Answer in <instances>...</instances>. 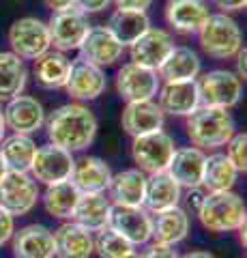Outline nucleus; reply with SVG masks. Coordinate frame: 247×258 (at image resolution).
Masks as SVG:
<instances>
[{"mask_svg":"<svg viewBox=\"0 0 247 258\" xmlns=\"http://www.w3.org/2000/svg\"><path fill=\"white\" fill-rule=\"evenodd\" d=\"M28 82V69L13 52H0V103L24 93Z\"/></svg>","mask_w":247,"mask_h":258,"instance_id":"obj_34","label":"nucleus"},{"mask_svg":"<svg viewBox=\"0 0 247 258\" xmlns=\"http://www.w3.org/2000/svg\"><path fill=\"white\" fill-rule=\"evenodd\" d=\"M121 258H140V254H138V252H135V249H133V252L125 254V256H121Z\"/></svg>","mask_w":247,"mask_h":258,"instance_id":"obj_47","label":"nucleus"},{"mask_svg":"<svg viewBox=\"0 0 247 258\" xmlns=\"http://www.w3.org/2000/svg\"><path fill=\"white\" fill-rule=\"evenodd\" d=\"M157 106L163 114L170 116H189L200 106V95H198L196 80L187 82H161L157 91Z\"/></svg>","mask_w":247,"mask_h":258,"instance_id":"obj_21","label":"nucleus"},{"mask_svg":"<svg viewBox=\"0 0 247 258\" xmlns=\"http://www.w3.org/2000/svg\"><path fill=\"white\" fill-rule=\"evenodd\" d=\"M7 172H9V170H7V166H5V161H3V155H0V181L5 179Z\"/></svg>","mask_w":247,"mask_h":258,"instance_id":"obj_46","label":"nucleus"},{"mask_svg":"<svg viewBox=\"0 0 247 258\" xmlns=\"http://www.w3.org/2000/svg\"><path fill=\"white\" fill-rule=\"evenodd\" d=\"M37 153V142L33 136H22V134H11L5 136L0 142V155L9 172H28L33 166Z\"/></svg>","mask_w":247,"mask_h":258,"instance_id":"obj_32","label":"nucleus"},{"mask_svg":"<svg viewBox=\"0 0 247 258\" xmlns=\"http://www.w3.org/2000/svg\"><path fill=\"white\" fill-rule=\"evenodd\" d=\"M54 235V258H91L95 254V235L75 222H62Z\"/></svg>","mask_w":247,"mask_h":258,"instance_id":"obj_23","label":"nucleus"},{"mask_svg":"<svg viewBox=\"0 0 247 258\" xmlns=\"http://www.w3.org/2000/svg\"><path fill=\"white\" fill-rule=\"evenodd\" d=\"M112 174V168L103 159L84 155L73 161V170H71L69 181L75 185L79 194H106Z\"/></svg>","mask_w":247,"mask_h":258,"instance_id":"obj_24","label":"nucleus"},{"mask_svg":"<svg viewBox=\"0 0 247 258\" xmlns=\"http://www.w3.org/2000/svg\"><path fill=\"white\" fill-rule=\"evenodd\" d=\"M146 174L138 168H127L112 174L108 185V200L118 207H142L144 203Z\"/></svg>","mask_w":247,"mask_h":258,"instance_id":"obj_27","label":"nucleus"},{"mask_svg":"<svg viewBox=\"0 0 247 258\" xmlns=\"http://www.w3.org/2000/svg\"><path fill=\"white\" fill-rule=\"evenodd\" d=\"M133 245L125 241L121 235H116L112 228H103L95 232V254L99 258H121L125 254L133 252Z\"/></svg>","mask_w":247,"mask_h":258,"instance_id":"obj_35","label":"nucleus"},{"mask_svg":"<svg viewBox=\"0 0 247 258\" xmlns=\"http://www.w3.org/2000/svg\"><path fill=\"white\" fill-rule=\"evenodd\" d=\"M196 215L209 232H236L245 226V200L236 191H204Z\"/></svg>","mask_w":247,"mask_h":258,"instance_id":"obj_3","label":"nucleus"},{"mask_svg":"<svg viewBox=\"0 0 247 258\" xmlns=\"http://www.w3.org/2000/svg\"><path fill=\"white\" fill-rule=\"evenodd\" d=\"M238 172L224 153H211L204 159L202 189L204 191H230L238 181Z\"/></svg>","mask_w":247,"mask_h":258,"instance_id":"obj_33","label":"nucleus"},{"mask_svg":"<svg viewBox=\"0 0 247 258\" xmlns=\"http://www.w3.org/2000/svg\"><path fill=\"white\" fill-rule=\"evenodd\" d=\"M43 203L45 213L54 220L67 222L73 215V209L79 200V191L71 181H60L54 185H45V191L39 198Z\"/></svg>","mask_w":247,"mask_h":258,"instance_id":"obj_31","label":"nucleus"},{"mask_svg":"<svg viewBox=\"0 0 247 258\" xmlns=\"http://www.w3.org/2000/svg\"><path fill=\"white\" fill-rule=\"evenodd\" d=\"M140 258H181L179 252L170 245H159V243H146V249L140 254Z\"/></svg>","mask_w":247,"mask_h":258,"instance_id":"obj_38","label":"nucleus"},{"mask_svg":"<svg viewBox=\"0 0 247 258\" xmlns=\"http://www.w3.org/2000/svg\"><path fill=\"white\" fill-rule=\"evenodd\" d=\"M181 200H183V187L168 172L146 174L144 203H142V207H144L148 213L172 209V207L181 205Z\"/></svg>","mask_w":247,"mask_h":258,"instance_id":"obj_28","label":"nucleus"},{"mask_svg":"<svg viewBox=\"0 0 247 258\" xmlns=\"http://www.w3.org/2000/svg\"><path fill=\"white\" fill-rule=\"evenodd\" d=\"M41 189L28 172H7L0 181V207L13 217H24L39 205Z\"/></svg>","mask_w":247,"mask_h":258,"instance_id":"obj_8","label":"nucleus"},{"mask_svg":"<svg viewBox=\"0 0 247 258\" xmlns=\"http://www.w3.org/2000/svg\"><path fill=\"white\" fill-rule=\"evenodd\" d=\"M45 24H47V32H50V45L62 54L79 50L84 37L89 35V30H91L89 15L77 11L75 7L73 9H67V11L52 13V18Z\"/></svg>","mask_w":247,"mask_h":258,"instance_id":"obj_9","label":"nucleus"},{"mask_svg":"<svg viewBox=\"0 0 247 258\" xmlns=\"http://www.w3.org/2000/svg\"><path fill=\"white\" fill-rule=\"evenodd\" d=\"M116 9H131V11H146L153 0H112Z\"/></svg>","mask_w":247,"mask_h":258,"instance_id":"obj_41","label":"nucleus"},{"mask_svg":"<svg viewBox=\"0 0 247 258\" xmlns=\"http://www.w3.org/2000/svg\"><path fill=\"white\" fill-rule=\"evenodd\" d=\"M7 136V123H5V112H3V106H0V142L5 140Z\"/></svg>","mask_w":247,"mask_h":258,"instance_id":"obj_45","label":"nucleus"},{"mask_svg":"<svg viewBox=\"0 0 247 258\" xmlns=\"http://www.w3.org/2000/svg\"><path fill=\"white\" fill-rule=\"evenodd\" d=\"M43 5L50 9L52 13L56 11H67V9H73V0H43Z\"/></svg>","mask_w":247,"mask_h":258,"instance_id":"obj_42","label":"nucleus"},{"mask_svg":"<svg viewBox=\"0 0 247 258\" xmlns=\"http://www.w3.org/2000/svg\"><path fill=\"white\" fill-rule=\"evenodd\" d=\"M181 258H215V256L211 252H204V249H191V252H187Z\"/></svg>","mask_w":247,"mask_h":258,"instance_id":"obj_44","label":"nucleus"},{"mask_svg":"<svg viewBox=\"0 0 247 258\" xmlns=\"http://www.w3.org/2000/svg\"><path fill=\"white\" fill-rule=\"evenodd\" d=\"M110 211H112V203L108 200L106 194H79L71 222H75L77 226L95 235V232L108 228Z\"/></svg>","mask_w":247,"mask_h":258,"instance_id":"obj_29","label":"nucleus"},{"mask_svg":"<svg viewBox=\"0 0 247 258\" xmlns=\"http://www.w3.org/2000/svg\"><path fill=\"white\" fill-rule=\"evenodd\" d=\"M43 127L50 144L69 153H82L97 138L99 120L89 106L69 101L50 112V116H45Z\"/></svg>","mask_w":247,"mask_h":258,"instance_id":"obj_1","label":"nucleus"},{"mask_svg":"<svg viewBox=\"0 0 247 258\" xmlns=\"http://www.w3.org/2000/svg\"><path fill=\"white\" fill-rule=\"evenodd\" d=\"M73 161H75L73 153L47 142L43 147H37L28 174L39 185H54L60 181H69L71 170H73Z\"/></svg>","mask_w":247,"mask_h":258,"instance_id":"obj_11","label":"nucleus"},{"mask_svg":"<svg viewBox=\"0 0 247 258\" xmlns=\"http://www.w3.org/2000/svg\"><path fill=\"white\" fill-rule=\"evenodd\" d=\"M9 47L22 60H35L47 50L50 45V32L47 24L39 18H20L9 26Z\"/></svg>","mask_w":247,"mask_h":258,"instance_id":"obj_7","label":"nucleus"},{"mask_svg":"<svg viewBox=\"0 0 247 258\" xmlns=\"http://www.w3.org/2000/svg\"><path fill=\"white\" fill-rule=\"evenodd\" d=\"M106 28L123 47H129L142 32H146L150 28V20L146 11L114 9L106 22Z\"/></svg>","mask_w":247,"mask_h":258,"instance_id":"obj_30","label":"nucleus"},{"mask_svg":"<svg viewBox=\"0 0 247 258\" xmlns=\"http://www.w3.org/2000/svg\"><path fill=\"white\" fill-rule=\"evenodd\" d=\"M112 5V0H73V7L77 11H82L84 15H93V13H101Z\"/></svg>","mask_w":247,"mask_h":258,"instance_id":"obj_39","label":"nucleus"},{"mask_svg":"<svg viewBox=\"0 0 247 258\" xmlns=\"http://www.w3.org/2000/svg\"><path fill=\"white\" fill-rule=\"evenodd\" d=\"M108 228L129 241L133 247L150 243V213L144 207H118L112 205Z\"/></svg>","mask_w":247,"mask_h":258,"instance_id":"obj_14","label":"nucleus"},{"mask_svg":"<svg viewBox=\"0 0 247 258\" xmlns=\"http://www.w3.org/2000/svg\"><path fill=\"white\" fill-rule=\"evenodd\" d=\"M236 132L234 118L230 110L198 106L189 116H185V134L191 147L202 151H217Z\"/></svg>","mask_w":247,"mask_h":258,"instance_id":"obj_2","label":"nucleus"},{"mask_svg":"<svg viewBox=\"0 0 247 258\" xmlns=\"http://www.w3.org/2000/svg\"><path fill=\"white\" fill-rule=\"evenodd\" d=\"M13 232H15V217L0 207V247L9 243Z\"/></svg>","mask_w":247,"mask_h":258,"instance_id":"obj_37","label":"nucleus"},{"mask_svg":"<svg viewBox=\"0 0 247 258\" xmlns=\"http://www.w3.org/2000/svg\"><path fill=\"white\" fill-rule=\"evenodd\" d=\"M189 235V213L181 205L150 213V243L179 245Z\"/></svg>","mask_w":247,"mask_h":258,"instance_id":"obj_18","label":"nucleus"},{"mask_svg":"<svg viewBox=\"0 0 247 258\" xmlns=\"http://www.w3.org/2000/svg\"><path fill=\"white\" fill-rule=\"evenodd\" d=\"M159 86H161V80H159L157 71L135 62H125L116 71V78H114L116 95L125 103L155 99Z\"/></svg>","mask_w":247,"mask_h":258,"instance_id":"obj_10","label":"nucleus"},{"mask_svg":"<svg viewBox=\"0 0 247 258\" xmlns=\"http://www.w3.org/2000/svg\"><path fill=\"white\" fill-rule=\"evenodd\" d=\"M106 88H108V78L103 69L86 62L84 58L71 60V71L65 84V93L73 101L77 103L95 101L106 93Z\"/></svg>","mask_w":247,"mask_h":258,"instance_id":"obj_12","label":"nucleus"},{"mask_svg":"<svg viewBox=\"0 0 247 258\" xmlns=\"http://www.w3.org/2000/svg\"><path fill=\"white\" fill-rule=\"evenodd\" d=\"M163 123H166V114L157 106L155 99L125 103V108L121 112V125L125 129V134L131 136V138L161 132Z\"/></svg>","mask_w":247,"mask_h":258,"instance_id":"obj_17","label":"nucleus"},{"mask_svg":"<svg viewBox=\"0 0 247 258\" xmlns=\"http://www.w3.org/2000/svg\"><path fill=\"white\" fill-rule=\"evenodd\" d=\"M211 5L215 9H219V13H238L247 7V0H211Z\"/></svg>","mask_w":247,"mask_h":258,"instance_id":"obj_40","label":"nucleus"},{"mask_svg":"<svg viewBox=\"0 0 247 258\" xmlns=\"http://www.w3.org/2000/svg\"><path fill=\"white\" fill-rule=\"evenodd\" d=\"M166 22L174 32L181 35H198V30L209 20V3L206 0H168L166 3Z\"/></svg>","mask_w":247,"mask_h":258,"instance_id":"obj_20","label":"nucleus"},{"mask_svg":"<svg viewBox=\"0 0 247 258\" xmlns=\"http://www.w3.org/2000/svg\"><path fill=\"white\" fill-rule=\"evenodd\" d=\"M204 159H206V153L202 149H196V147L174 149V155L170 159L168 168H166V172H168L183 189H200Z\"/></svg>","mask_w":247,"mask_h":258,"instance_id":"obj_22","label":"nucleus"},{"mask_svg":"<svg viewBox=\"0 0 247 258\" xmlns=\"http://www.w3.org/2000/svg\"><path fill=\"white\" fill-rule=\"evenodd\" d=\"M5 123L7 129L13 134L33 136L45 125V110L43 103L33 95H18L13 99L5 101Z\"/></svg>","mask_w":247,"mask_h":258,"instance_id":"obj_13","label":"nucleus"},{"mask_svg":"<svg viewBox=\"0 0 247 258\" xmlns=\"http://www.w3.org/2000/svg\"><path fill=\"white\" fill-rule=\"evenodd\" d=\"M172 47H174V39L168 30L150 26L129 45V56H131V62L157 71Z\"/></svg>","mask_w":247,"mask_h":258,"instance_id":"obj_15","label":"nucleus"},{"mask_svg":"<svg viewBox=\"0 0 247 258\" xmlns=\"http://www.w3.org/2000/svg\"><path fill=\"white\" fill-rule=\"evenodd\" d=\"M13 258H54V235L43 224H26L11 237Z\"/></svg>","mask_w":247,"mask_h":258,"instance_id":"obj_19","label":"nucleus"},{"mask_svg":"<svg viewBox=\"0 0 247 258\" xmlns=\"http://www.w3.org/2000/svg\"><path fill=\"white\" fill-rule=\"evenodd\" d=\"M198 43L209 58L230 60L243 47V32L232 15L211 13L204 26L198 30Z\"/></svg>","mask_w":247,"mask_h":258,"instance_id":"obj_4","label":"nucleus"},{"mask_svg":"<svg viewBox=\"0 0 247 258\" xmlns=\"http://www.w3.org/2000/svg\"><path fill=\"white\" fill-rule=\"evenodd\" d=\"M234 60H236V71L234 74L238 76L245 82V78H247V71H245V60H247V50H245V45L238 50V54L234 56Z\"/></svg>","mask_w":247,"mask_h":258,"instance_id":"obj_43","label":"nucleus"},{"mask_svg":"<svg viewBox=\"0 0 247 258\" xmlns=\"http://www.w3.org/2000/svg\"><path fill=\"white\" fill-rule=\"evenodd\" d=\"M196 86L200 95V106L230 110L238 106L243 97V80L228 69H213L200 74L196 78Z\"/></svg>","mask_w":247,"mask_h":258,"instance_id":"obj_5","label":"nucleus"},{"mask_svg":"<svg viewBox=\"0 0 247 258\" xmlns=\"http://www.w3.org/2000/svg\"><path fill=\"white\" fill-rule=\"evenodd\" d=\"M79 58L95 64L99 69H108L121 60L125 47L110 35L106 26H91L89 35L84 37L82 45H79Z\"/></svg>","mask_w":247,"mask_h":258,"instance_id":"obj_16","label":"nucleus"},{"mask_svg":"<svg viewBox=\"0 0 247 258\" xmlns=\"http://www.w3.org/2000/svg\"><path fill=\"white\" fill-rule=\"evenodd\" d=\"M202 74V60L189 45H174L166 60L159 64L157 76L161 82H187Z\"/></svg>","mask_w":247,"mask_h":258,"instance_id":"obj_25","label":"nucleus"},{"mask_svg":"<svg viewBox=\"0 0 247 258\" xmlns=\"http://www.w3.org/2000/svg\"><path fill=\"white\" fill-rule=\"evenodd\" d=\"M224 155L232 161V166L238 172L247 170V134L245 132H234L232 138L226 142Z\"/></svg>","mask_w":247,"mask_h":258,"instance_id":"obj_36","label":"nucleus"},{"mask_svg":"<svg viewBox=\"0 0 247 258\" xmlns=\"http://www.w3.org/2000/svg\"><path fill=\"white\" fill-rule=\"evenodd\" d=\"M174 138L168 132H155L140 138H131V159L138 170L144 174L166 172L170 159L174 155Z\"/></svg>","mask_w":247,"mask_h":258,"instance_id":"obj_6","label":"nucleus"},{"mask_svg":"<svg viewBox=\"0 0 247 258\" xmlns=\"http://www.w3.org/2000/svg\"><path fill=\"white\" fill-rule=\"evenodd\" d=\"M71 58L58 50H47L33 60V80L43 91H60L67 84Z\"/></svg>","mask_w":247,"mask_h":258,"instance_id":"obj_26","label":"nucleus"}]
</instances>
